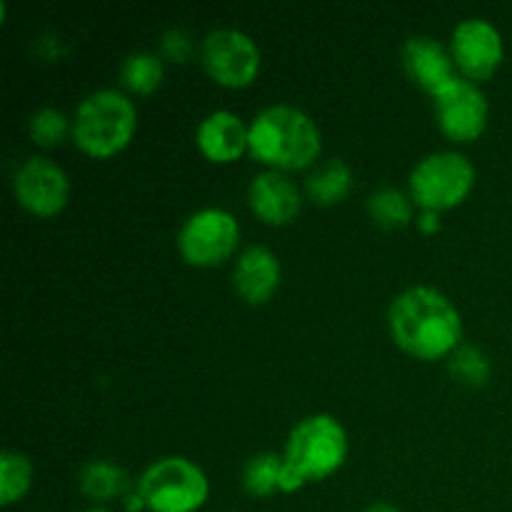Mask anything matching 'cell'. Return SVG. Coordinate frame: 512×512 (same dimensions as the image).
Instances as JSON below:
<instances>
[{"instance_id": "10", "label": "cell", "mask_w": 512, "mask_h": 512, "mask_svg": "<svg viewBox=\"0 0 512 512\" xmlns=\"http://www.w3.org/2000/svg\"><path fill=\"white\" fill-rule=\"evenodd\" d=\"M450 55L458 75L475 80L493 78L505 60V38L493 20L483 15L463 18L450 33Z\"/></svg>"}, {"instance_id": "7", "label": "cell", "mask_w": 512, "mask_h": 512, "mask_svg": "<svg viewBox=\"0 0 512 512\" xmlns=\"http://www.w3.org/2000/svg\"><path fill=\"white\" fill-rule=\"evenodd\" d=\"M240 220L233 210L205 205L178 228V253L193 268H215L238 253Z\"/></svg>"}, {"instance_id": "3", "label": "cell", "mask_w": 512, "mask_h": 512, "mask_svg": "<svg viewBox=\"0 0 512 512\" xmlns=\"http://www.w3.org/2000/svg\"><path fill=\"white\" fill-rule=\"evenodd\" d=\"M138 130V105L123 88H98L85 95L73 113V143L90 158L123 153Z\"/></svg>"}, {"instance_id": "20", "label": "cell", "mask_w": 512, "mask_h": 512, "mask_svg": "<svg viewBox=\"0 0 512 512\" xmlns=\"http://www.w3.org/2000/svg\"><path fill=\"white\" fill-rule=\"evenodd\" d=\"M280 473H283V453H255L245 460L240 470V483L243 490L253 498H270L280 490Z\"/></svg>"}, {"instance_id": "27", "label": "cell", "mask_w": 512, "mask_h": 512, "mask_svg": "<svg viewBox=\"0 0 512 512\" xmlns=\"http://www.w3.org/2000/svg\"><path fill=\"white\" fill-rule=\"evenodd\" d=\"M363 512H400V508H398V505H393V503H385V500H380V503H373V505H368V508H365Z\"/></svg>"}, {"instance_id": "14", "label": "cell", "mask_w": 512, "mask_h": 512, "mask_svg": "<svg viewBox=\"0 0 512 512\" xmlns=\"http://www.w3.org/2000/svg\"><path fill=\"white\" fill-rule=\"evenodd\" d=\"M250 123L235 110L218 108L203 115L195 125V145L200 153L218 165H230L248 153Z\"/></svg>"}, {"instance_id": "12", "label": "cell", "mask_w": 512, "mask_h": 512, "mask_svg": "<svg viewBox=\"0 0 512 512\" xmlns=\"http://www.w3.org/2000/svg\"><path fill=\"white\" fill-rule=\"evenodd\" d=\"M248 205L265 225H290L303 208V190L288 173L260 170L248 183Z\"/></svg>"}, {"instance_id": "6", "label": "cell", "mask_w": 512, "mask_h": 512, "mask_svg": "<svg viewBox=\"0 0 512 512\" xmlns=\"http://www.w3.org/2000/svg\"><path fill=\"white\" fill-rule=\"evenodd\" d=\"M150 512H198L210 498L208 473L185 455L153 460L135 480Z\"/></svg>"}, {"instance_id": "9", "label": "cell", "mask_w": 512, "mask_h": 512, "mask_svg": "<svg viewBox=\"0 0 512 512\" xmlns=\"http://www.w3.org/2000/svg\"><path fill=\"white\" fill-rule=\"evenodd\" d=\"M433 115L445 138L453 143H473L490 123V100L480 83L458 75L433 95Z\"/></svg>"}, {"instance_id": "1", "label": "cell", "mask_w": 512, "mask_h": 512, "mask_svg": "<svg viewBox=\"0 0 512 512\" xmlns=\"http://www.w3.org/2000/svg\"><path fill=\"white\" fill-rule=\"evenodd\" d=\"M393 343L413 358L448 360L463 345V315L458 305L433 285H410L388 308Z\"/></svg>"}, {"instance_id": "8", "label": "cell", "mask_w": 512, "mask_h": 512, "mask_svg": "<svg viewBox=\"0 0 512 512\" xmlns=\"http://www.w3.org/2000/svg\"><path fill=\"white\" fill-rule=\"evenodd\" d=\"M198 58L208 78L223 88H248L263 68L258 40L235 25H220L200 40Z\"/></svg>"}, {"instance_id": "13", "label": "cell", "mask_w": 512, "mask_h": 512, "mask_svg": "<svg viewBox=\"0 0 512 512\" xmlns=\"http://www.w3.org/2000/svg\"><path fill=\"white\" fill-rule=\"evenodd\" d=\"M400 63L405 75L430 98L440 93L450 80L458 78L450 48L433 35H410L400 48Z\"/></svg>"}, {"instance_id": "4", "label": "cell", "mask_w": 512, "mask_h": 512, "mask_svg": "<svg viewBox=\"0 0 512 512\" xmlns=\"http://www.w3.org/2000/svg\"><path fill=\"white\" fill-rule=\"evenodd\" d=\"M350 453L348 430L335 415L315 413L290 428L283 448L285 470L298 480L318 483L345 465Z\"/></svg>"}, {"instance_id": "16", "label": "cell", "mask_w": 512, "mask_h": 512, "mask_svg": "<svg viewBox=\"0 0 512 512\" xmlns=\"http://www.w3.org/2000/svg\"><path fill=\"white\" fill-rule=\"evenodd\" d=\"M303 190L315 205H338L353 190V168L343 158L318 160L303 180Z\"/></svg>"}, {"instance_id": "17", "label": "cell", "mask_w": 512, "mask_h": 512, "mask_svg": "<svg viewBox=\"0 0 512 512\" xmlns=\"http://www.w3.org/2000/svg\"><path fill=\"white\" fill-rule=\"evenodd\" d=\"M80 493L95 505L113 503V500H123V495L133 488L128 470L120 468L118 463L108 458H95L80 468L78 475Z\"/></svg>"}, {"instance_id": "23", "label": "cell", "mask_w": 512, "mask_h": 512, "mask_svg": "<svg viewBox=\"0 0 512 512\" xmlns=\"http://www.w3.org/2000/svg\"><path fill=\"white\" fill-rule=\"evenodd\" d=\"M28 135L40 148H55L73 135V118L55 105H40L28 118Z\"/></svg>"}, {"instance_id": "21", "label": "cell", "mask_w": 512, "mask_h": 512, "mask_svg": "<svg viewBox=\"0 0 512 512\" xmlns=\"http://www.w3.org/2000/svg\"><path fill=\"white\" fill-rule=\"evenodd\" d=\"M33 485V463L25 453L5 448L0 453V505H15Z\"/></svg>"}, {"instance_id": "24", "label": "cell", "mask_w": 512, "mask_h": 512, "mask_svg": "<svg viewBox=\"0 0 512 512\" xmlns=\"http://www.w3.org/2000/svg\"><path fill=\"white\" fill-rule=\"evenodd\" d=\"M200 45H195L193 33L183 25H170L160 33L158 38V53L165 63H185V60L193 58L198 53Z\"/></svg>"}, {"instance_id": "19", "label": "cell", "mask_w": 512, "mask_h": 512, "mask_svg": "<svg viewBox=\"0 0 512 512\" xmlns=\"http://www.w3.org/2000/svg\"><path fill=\"white\" fill-rule=\"evenodd\" d=\"M165 60L155 50H133L120 63V85L125 93L150 95L163 85Z\"/></svg>"}, {"instance_id": "2", "label": "cell", "mask_w": 512, "mask_h": 512, "mask_svg": "<svg viewBox=\"0 0 512 512\" xmlns=\"http://www.w3.org/2000/svg\"><path fill=\"white\" fill-rule=\"evenodd\" d=\"M248 153L265 170H310L323 153V133L313 115L293 103H273L250 118Z\"/></svg>"}, {"instance_id": "11", "label": "cell", "mask_w": 512, "mask_h": 512, "mask_svg": "<svg viewBox=\"0 0 512 512\" xmlns=\"http://www.w3.org/2000/svg\"><path fill=\"white\" fill-rule=\"evenodd\" d=\"M13 195L28 213L53 218L70 200V178L48 155H28L13 173Z\"/></svg>"}, {"instance_id": "5", "label": "cell", "mask_w": 512, "mask_h": 512, "mask_svg": "<svg viewBox=\"0 0 512 512\" xmlns=\"http://www.w3.org/2000/svg\"><path fill=\"white\" fill-rule=\"evenodd\" d=\"M478 168L468 153L455 148L433 150L413 165L408 175V193L418 210L445 213L473 193Z\"/></svg>"}, {"instance_id": "26", "label": "cell", "mask_w": 512, "mask_h": 512, "mask_svg": "<svg viewBox=\"0 0 512 512\" xmlns=\"http://www.w3.org/2000/svg\"><path fill=\"white\" fill-rule=\"evenodd\" d=\"M120 505H123V510L125 512H140V510H148L145 508V500H143V495L138 493V488H130L128 493L123 495V500H120Z\"/></svg>"}, {"instance_id": "28", "label": "cell", "mask_w": 512, "mask_h": 512, "mask_svg": "<svg viewBox=\"0 0 512 512\" xmlns=\"http://www.w3.org/2000/svg\"><path fill=\"white\" fill-rule=\"evenodd\" d=\"M80 512H110V510L103 508V505H93V508H85V510H80Z\"/></svg>"}, {"instance_id": "15", "label": "cell", "mask_w": 512, "mask_h": 512, "mask_svg": "<svg viewBox=\"0 0 512 512\" xmlns=\"http://www.w3.org/2000/svg\"><path fill=\"white\" fill-rule=\"evenodd\" d=\"M233 290L248 305H265L283 280V265L268 245H248L235 255Z\"/></svg>"}, {"instance_id": "18", "label": "cell", "mask_w": 512, "mask_h": 512, "mask_svg": "<svg viewBox=\"0 0 512 512\" xmlns=\"http://www.w3.org/2000/svg\"><path fill=\"white\" fill-rule=\"evenodd\" d=\"M365 208H368L370 220H373L378 228L385 230L405 228V225L413 223L415 215H418L415 213L418 205L410 198L408 188L403 190L398 188V185H380V188H375L373 193L368 195Z\"/></svg>"}, {"instance_id": "25", "label": "cell", "mask_w": 512, "mask_h": 512, "mask_svg": "<svg viewBox=\"0 0 512 512\" xmlns=\"http://www.w3.org/2000/svg\"><path fill=\"white\" fill-rule=\"evenodd\" d=\"M415 225H418V230L423 235H435L443 228V220H440V213H435V210H420L415 215Z\"/></svg>"}, {"instance_id": "22", "label": "cell", "mask_w": 512, "mask_h": 512, "mask_svg": "<svg viewBox=\"0 0 512 512\" xmlns=\"http://www.w3.org/2000/svg\"><path fill=\"white\" fill-rule=\"evenodd\" d=\"M448 370L460 385L468 388H485L493 378V360L483 348L473 343H463L448 358Z\"/></svg>"}]
</instances>
